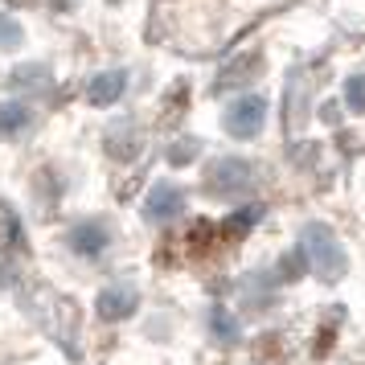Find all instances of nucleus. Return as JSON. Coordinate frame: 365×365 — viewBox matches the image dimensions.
Here are the masks:
<instances>
[{
  "label": "nucleus",
  "mask_w": 365,
  "mask_h": 365,
  "mask_svg": "<svg viewBox=\"0 0 365 365\" xmlns=\"http://www.w3.org/2000/svg\"><path fill=\"white\" fill-rule=\"evenodd\" d=\"M144 210H148L152 222H168V217H177L185 210V193L177 189V185H152Z\"/></svg>",
  "instance_id": "nucleus-4"
},
{
  "label": "nucleus",
  "mask_w": 365,
  "mask_h": 365,
  "mask_svg": "<svg viewBox=\"0 0 365 365\" xmlns=\"http://www.w3.org/2000/svg\"><path fill=\"white\" fill-rule=\"evenodd\" d=\"M230 66L234 70L222 74V86H226V83H242V78H255V74L263 70V62H259V53H242V58H234Z\"/></svg>",
  "instance_id": "nucleus-9"
},
{
  "label": "nucleus",
  "mask_w": 365,
  "mask_h": 365,
  "mask_svg": "<svg viewBox=\"0 0 365 365\" xmlns=\"http://www.w3.org/2000/svg\"><path fill=\"white\" fill-rule=\"evenodd\" d=\"M193 156H197V140H181L177 148L168 152V160H173V165H185V160H193Z\"/></svg>",
  "instance_id": "nucleus-12"
},
{
  "label": "nucleus",
  "mask_w": 365,
  "mask_h": 365,
  "mask_svg": "<svg viewBox=\"0 0 365 365\" xmlns=\"http://www.w3.org/2000/svg\"><path fill=\"white\" fill-rule=\"evenodd\" d=\"M25 123H29V107L25 103H17V99L0 103V135H17Z\"/></svg>",
  "instance_id": "nucleus-8"
},
{
  "label": "nucleus",
  "mask_w": 365,
  "mask_h": 365,
  "mask_svg": "<svg viewBox=\"0 0 365 365\" xmlns=\"http://www.w3.org/2000/svg\"><path fill=\"white\" fill-rule=\"evenodd\" d=\"M70 250H78L86 259H95L107 250V230H103L99 222H83V226H74L70 230Z\"/></svg>",
  "instance_id": "nucleus-6"
},
{
  "label": "nucleus",
  "mask_w": 365,
  "mask_h": 365,
  "mask_svg": "<svg viewBox=\"0 0 365 365\" xmlns=\"http://www.w3.org/2000/svg\"><path fill=\"white\" fill-rule=\"evenodd\" d=\"M267 119V99L263 95H242V99H234L226 107V132L238 135V140H250V135H259Z\"/></svg>",
  "instance_id": "nucleus-2"
},
{
  "label": "nucleus",
  "mask_w": 365,
  "mask_h": 365,
  "mask_svg": "<svg viewBox=\"0 0 365 365\" xmlns=\"http://www.w3.org/2000/svg\"><path fill=\"white\" fill-rule=\"evenodd\" d=\"M135 312V292L128 287H107L99 296V316L103 320H123V316Z\"/></svg>",
  "instance_id": "nucleus-7"
},
{
  "label": "nucleus",
  "mask_w": 365,
  "mask_h": 365,
  "mask_svg": "<svg viewBox=\"0 0 365 365\" xmlns=\"http://www.w3.org/2000/svg\"><path fill=\"white\" fill-rule=\"evenodd\" d=\"M123 91H128V74H123V70H103V74H95V78H91V86H86V99L95 103V107H111Z\"/></svg>",
  "instance_id": "nucleus-5"
},
{
  "label": "nucleus",
  "mask_w": 365,
  "mask_h": 365,
  "mask_svg": "<svg viewBox=\"0 0 365 365\" xmlns=\"http://www.w3.org/2000/svg\"><path fill=\"white\" fill-rule=\"evenodd\" d=\"M21 46V25L9 13H0V50H17Z\"/></svg>",
  "instance_id": "nucleus-11"
},
{
  "label": "nucleus",
  "mask_w": 365,
  "mask_h": 365,
  "mask_svg": "<svg viewBox=\"0 0 365 365\" xmlns=\"http://www.w3.org/2000/svg\"><path fill=\"white\" fill-rule=\"evenodd\" d=\"M250 177H255V168L247 160L226 156V160H214V168H210V189L214 193H242V189H250Z\"/></svg>",
  "instance_id": "nucleus-3"
},
{
  "label": "nucleus",
  "mask_w": 365,
  "mask_h": 365,
  "mask_svg": "<svg viewBox=\"0 0 365 365\" xmlns=\"http://www.w3.org/2000/svg\"><path fill=\"white\" fill-rule=\"evenodd\" d=\"M304 250H308V259H312V267L320 271V275L336 279V275L345 271V255H341V247H336V238H332L329 226H308Z\"/></svg>",
  "instance_id": "nucleus-1"
},
{
  "label": "nucleus",
  "mask_w": 365,
  "mask_h": 365,
  "mask_svg": "<svg viewBox=\"0 0 365 365\" xmlns=\"http://www.w3.org/2000/svg\"><path fill=\"white\" fill-rule=\"evenodd\" d=\"M345 103H349V111H365V70L345 83Z\"/></svg>",
  "instance_id": "nucleus-10"
}]
</instances>
